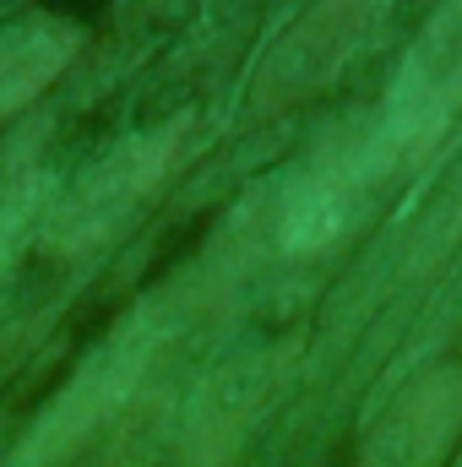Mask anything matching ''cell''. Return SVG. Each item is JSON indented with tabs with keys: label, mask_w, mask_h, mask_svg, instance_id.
Returning <instances> with one entry per match:
<instances>
[{
	"label": "cell",
	"mask_w": 462,
	"mask_h": 467,
	"mask_svg": "<svg viewBox=\"0 0 462 467\" xmlns=\"http://www.w3.org/2000/svg\"><path fill=\"white\" fill-rule=\"evenodd\" d=\"M185 152V119H163L152 130H136L115 141L55 207V218L44 223V250L55 261H77L93 255L104 244H115L120 234L142 218V207L158 196V185L169 180V169Z\"/></svg>",
	"instance_id": "1"
},
{
	"label": "cell",
	"mask_w": 462,
	"mask_h": 467,
	"mask_svg": "<svg viewBox=\"0 0 462 467\" xmlns=\"http://www.w3.org/2000/svg\"><path fill=\"white\" fill-rule=\"evenodd\" d=\"M158 337H163L158 305L131 310L115 332L71 369V380L49 397V408L38 413L33 435L16 451V467H66L71 462L120 408H125V397L142 386V375L152 369Z\"/></svg>",
	"instance_id": "2"
},
{
	"label": "cell",
	"mask_w": 462,
	"mask_h": 467,
	"mask_svg": "<svg viewBox=\"0 0 462 467\" xmlns=\"http://www.w3.org/2000/svg\"><path fill=\"white\" fill-rule=\"evenodd\" d=\"M82 49V27L66 16H16L0 27V115H22Z\"/></svg>",
	"instance_id": "7"
},
{
	"label": "cell",
	"mask_w": 462,
	"mask_h": 467,
	"mask_svg": "<svg viewBox=\"0 0 462 467\" xmlns=\"http://www.w3.org/2000/svg\"><path fill=\"white\" fill-rule=\"evenodd\" d=\"M462 109V0H446L414 38L392 99H386V158H419Z\"/></svg>",
	"instance_id": "3"
},
{
	"label": "cell",
	"mask_w": 462,
	"mask_h": 467,
	"mask_svg": "<svg viewBox=\"0 0 462 467\" xmlns=\"http://www.w3.org/2000/svg\"><path fill=\"white\" fill-rule=\"evenodd\" d=\"M38 218H44V169L27 147H16L0 163V277L11 272L22 244L38 234Z\"/></svg>",
	"instance_id": "9"
},
{
	"label": "cell",
	"mask_w": 462,
	"mask_h": 467,
	"mask_svg": "<svg viewBox=\"0 0 462 467\" xmlns=\"http://www.w3.org/2000/svg\"><path fill=\"white\" fill-rule=\"evenodd\" d=\"M261 391H267V358L261 353L229 358L191 402L185 441H180V467H229L234 446L245 441V430H250V419L261 408Z\"/></svg>",
	"instance_id": "6"
},
{
	"label": "cell",
	"mask_w": 462,
	"mask_h": 467,
	"mask_svg": "<svg viewBox=\"0 0 462 467\" xmlns=\"http://www.w3.org/2000/svg\"><path fill=\"white\" fill-rule=\"evenodd\" d=\"M364 185V163H321L310 180H299V191L289 196V213H283V239L294 250H316L327 244L332 234L343 229L348 207H353V191Z\"/></svg>",
	"instance_id": "8"
},
{
	"label": "cell",
	"mask_w": 462,
	"mask_h": 467,
	"mask_svg": "<svg viewBox=\"0 0 462 467\" xmlns=\"http://www.w3.org/2000/svg\"><path fill=\"white\" fill-rule=\"evenodd\" d=\"M364 22H370V0H316L261 60L256 109L278 115V109H294V104L316 99L321 88H332L353 55V44H359V33H364Z\"/></svg>",
	"instance_id": "5"
},
{
	"label": "cell",
	"mask_w": 462,
	"mask_h": 467,
	"mask_svg": "<svg viewBox=\"0 0 462 467\" xmlns=\"http://www.w3.org/2000/svg\"><path fill=\"white\" fill-rule=\"evenodd\" d=\"M462 441V364H430L392 391L359 441V467H446Z\"/></svg>",
	"instance_id": "4"
}]
</instances>
